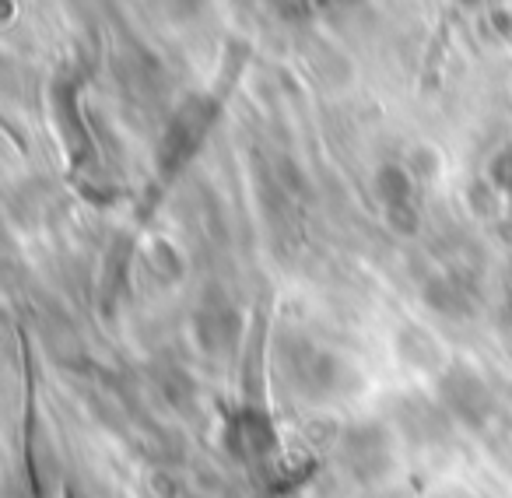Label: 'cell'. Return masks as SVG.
<instances>
[{"label":"cell","instance_id":"1","mask_svg":"<svg viewBox=\"0 0 512 498\" xmlns=\"http://www.w3.org/2000/svg\"><path fill=\"white\" fill-rule=\"evenodd\" d=\"M214 106H207L204 99H190L176 113V120L169 123V134H165V169H179L186 158L197 151L204 130L211 127Z\"/></svg>","mask_w":512,"mask_h":498},{"label":"cell","instance_id":"2","mask_svg":"<svg viewBox=\"0 0 512 498\" xmlns=\"http://www.w3.org/2000/svg\"><path fill=\"white\" fill-rule=\"evenodd\" d=\"M379 200L386 207V218L400 232H414L418 228V204H414V183L404 169L386 165L379 172Z\"/></svg>","mask_w":512,"mask_h":498},{"label":"cell","instance_id":"3","mask_svg":"<svg viewBox=\"0 0 512 498\" xmlns=\"http://www.w3.org/2000/svg\"><path fill=\"white\" fill-rule=\"evenodd\" d=\"M495 183L502 186V190L512 193V148L495 162Z\"/></svg>","mask_w":512,"mask_h":498}]
</instances>
